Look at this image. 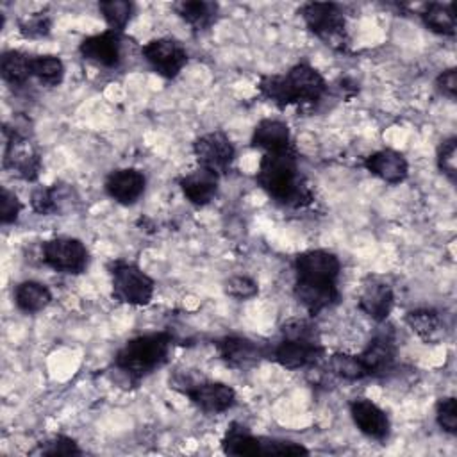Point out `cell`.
Wrapping results in <instances>:
<instances>
[{"instance_id": "1", "label": "cell", "mask_w": 457, "mask_h": 457, "mask_svg": "<svg viewBox=\"0 0 457 457\" xmlns=\"http://www.w3.org/2000/svg\"><path fill=\"white\" fill-rule=\"evenodd\" d=\"M255 180L270 198L282 205L302 207L311 202V189L300 173L293 146L282 152H266L259 161Z\"/></svg>"}, {"instance_id": "2", "label": "cell", "mask_w": 457, "mask_h": 457, "mask_svg": "<svg viewBox=\"0 0 457 457\" xmlns=\"http://www.w3.org/2000/svg\"><path fill=\"white\" fill-rule=\"evenodd\" d=\"M257 89L266 100L284 109L293 104L314 105L325 95L327 82L316 68L298 62L282 75H262Z\"/></svg>"}, {"instance_id": "3", "label": "cell", "mask_w": 457, "mask_h": 457, "mask_svg": "<svg viewBox=\"0 0 457 457\" xmlns=\"http://www.w3.org/2000/svg\"><path fill=\"white\" fill-rule=\"evenodd\" d=\"M173 336L170 332H152L127 341L114 355V366L123 371L129 380L139 382L152 371L166 364Z\"/></svg>"}, {"instance_id": "4", "label": "cell", "mask_w": 457, "mask_h": 457, "mask_svg": "<svg viewBox=\"0 0 457 457\" xmlns=\"http://www.w3.org/2000/svg\"><path fill=\"white\" fill-rule=\"evenodd\" d=\"M307 29L318 36L327 46L343 50L346 45V21L345 12L332 2H309L300 7Z\"/></svg>"}, {"instance_id": "5", "label": "cell", "mask_w": 457, "mask_h": 457, "mask_svg": "<svg viewBox=\"0 0 457 457\" xmlns=\"http://www.w3.org/2000/svg\"><path fill=\"white\" fill-rule=\"evenodd\" d=\"M112 296L129 305H146L155 289V282L137 264L116 259L109 264Z\"/></svg>"}, {"instance_id": "6", "label": "cell", "mask_w": 457, "mask_h": 457, "mask_svg": "<svg viewBox=\"0 0 457 457\" xmlns=\"http://www.w3.org/2000/svg\"><path fill=\"white\" fill-rule=\"evenodd\" d=\"M4 170L14 173L21 180H36L41 171V155L30 145L29 134L18 125H4Z\"/></svg>"}, {"instance_id": "7", "label": "cell", "mask_w": 457, "mask_h": 457, "mask_svg": "<svg viewBox=\"0 0 457 457\" xmlns=\"http://www.w3.org/2000/svg\"><path fill=\"white\" fill-rule=\"evenodd\" d=\"M41 259L48 268L59 273L79 275L87 268L89 253L80 239L59 236L41 245Z\"/></svg>"}, {"instance_id": "8", "label": "cell", "mask_w": 457, "mask_h": 457, "mask_svg": "<svg viewBox=\"0 0 457 457\" xmlns=\"http://www.w3.org/2000/svg\"><path fill=\"white\" fill-rule=\"evenodd\" d=\"M296 282L309 284H337L341 262L328 250H305L295 257Z\"/></svg>"}, {"instance_id": "9", "label": "cell", "mask_w": 457, "mask_h": 457, "mask_svg": "<svg viewBox=\"0 0 457 457\" xmlns=\"http://www.w3.org/2000/svg\"><path fill=\"white\" fill-rule=\"evenodd\" d=\"M193 154L198 166L221 175L230 170L236 157V148L225 132L214 130L195 139Z\"/></svg>"}, {"instance_id": "10", "label": "cell", "mask_w": 457, "mask_h": 457, "mask_svg": "<svg viewBox=\"0 0 457 457\" xmlns=\"http://www.w3.org/2000/svg\"><path fill=\"white\" fill-rule=\"evenodd\" d=\"M143 57L164 79H175L187 64V52L173 37H157L141 48Z\"/></svg>"}, {"instance_id": "11", "label": "cell", "mask_w": 457, "mask_h": 457, "mask_svg": "<svg viewBox=\"0 0 457 457\" xmlns=\"http://www.w3.org/2000/svg\"><path fill=\"white\" fill-rule=\"evenodd\" d=\"M325 353L318 337H282L271 350V357L286 370L314 366Z\"/></svg>"}, {"instance_id": "12", "label": "cell", "mask_w": 457, "mask_h": 457, "mask_svg": "<svg viewBox=\"0 0 457 457\" xmlns=\"http://www.w3.org/2000/svg\"><path fill=\"white\" fill-rule=\"evenodd\" d=\"M79 52L86 61L104 68H116L121 62L123 34L109 29L105 32L87 36L80 41Z\"/></svg>"}, {"instance_id": "13", "label": "cell", "mask_w": 457, "mask_h": 457, "mask_svg": "<svg viewBox=\"0 0 457 457\" xmlns=\"http://www.w3.org/2000/svg\"><path fill=\"white\" fill-rule=\"evenodd\" d=\"M184 396H187L200 411L207 414L225 412L236 403V391L230 386L207 380L205 377L187 389Z\"/></svg>"}, {"instance_id": "14", "label": "cell", "mask_w": 457, "mask_h": 457, "mask_svg": "<svg viewBox=\"0 0 457 457\" xmlns=\"http://www.w3.org/2000/svg\"><path fill=\"white\" fill-rule=\"evenodd\" d=\"M359 309L375 321H384L395 305L393 287L380 277H368L359 291Z\"/></svg>"}, {"instance_id": "15", "label": "cell", "mask_w": 457, "mask_h": 457, "mask_svg": "<svg viewBox=\"0 0 457 457\" xmlns=\"http://www.w3.org/2000/svg\"><path fill=\"white\" fill-rule=\"evenodd\" d=\"M214 348L221 361L237 370L250 368L266 355L264 348L257 341L243 336H225L216 339Z\"/></svg>"}, {"instance_id": "16", "label": "cell", "mask_w": 457, "mask_h": 457, "mask_svg": "<svg viewBox=\"0 0 457 457\" xmlns=\"http://www.w3.org/2000/svg\"><path fill=\"white\" fill-rule=\"evenodd\" d=\"M350 416L355 427L368 437L384 441L389 436L391 423L387 414L368 398H353L350 402Z\"/></svg>"}, {"instance_id": "17", "label": "cell", "mask_w": 457, "mask_h": 457, "mask_svg": "<svg viewBox=\"0 0 457 457\" xmlns=\"http://www.w3.org/2000/svg\"><path fill=\"white\" fill-rule=\"evenodd\" d=\"M145 173L136 168L112 170L105 179V193L123 205H132L145 193Z\"/></svg>"}, {"instance_id": "18", "label": "cell", "mask_w": 457, "mask_h": 457, "mask_svg": "<svg viewBox=\"0 0 457 457\" xmlns=\"http://www.w3.org/2000/svg\"><path fill=\"white\" fill-rule=\"evenodd\" d=\"M357 355L364 364L368 377H375L389 371L396 359V341L393 332L377 334L375 337H371L368 346Z\"/></svg>"}, {"instance_id": "19", "label": "cell", "mask_w": 457, "mask_h": 457, "mask_svg": "<svg viewBox=\"0 0 457 457\" xmlns=\"http://www.w3.org/2000/svg\"><path fill=\"white\" fill-rule=\"evenodd\" d=\"M218 184H220V175L204 166H196L195 170L179 177L180 191L191 204L198 207L207 205L209 202L214 200L218 193Z\"/></svg>"}, {"instance_id": "20", "label": "cell", "mask_w": 457, "mask_h": 457, "mask_svg": "<svg viewBox=\"0 0 457 457\" xmlns=\"http://www.w3.org/2000/svg\"><path fill=\"white\" fill-rule=\"evenodd\" d=\"M362 164L371 175L378 177L387 184H400L409 175L407 159L403 157V154L391 148H384L370 154Z\"/></svg>"}, {"instance_id": "21", "label": "cell", "mask_w": 457, "mask_h": 457, "mask_svg": "<svg viewBox=\"0 0 457 457\" xmlns=\"http://www.w3.org/2000/svg\"><path fill=\"white\" fill-rule=\"evenodd\" d=\"M293 293L296 302L312 316L339 302L337 284H309L295 280Z\"/></svg>"}, {"instance_id": "22", "label": "cell", "mask_w": 457, "mask_h": 457, "mask_svg": "<svg viewBox=\"0 0 457 457\" xmlns=\"http://www.w3.org/2000/svg\"><path fill=\"white\" fill-rule=\"evenodd\" d=\"M252 146L266 152H282L293 146L287 123L282 120H261L252 132Z\"/></svg>"}, {"instance_id": "23", "label": "cell", "mask_w": 457, "mask_h": 457, "mask_svg": "<svg viewBox=\"0 0 457 457\" xmlns=\"http://www.w3.org/2000/svg\"><path fill=\"white\" fill-rule=\"evenodd\" d=\"M221 450L227 455H262V436H253L245 425L234 421L221 439Z\"/></svg>"}, {"instance_id": "24", "label": "cell", "mask_w": 457, "mask_h": 457, "mask_svg": "<svg viewBox=\"0 0 457 457\" xmlns=\"http://www.w3.org/2000/svg\"><path fill=\"white\" fill-rule=\"evenodd\" d=\"M173 9L195 30H205L216 21L220 5L216 2H205V0H191V2L184 0V2L173 4Z\"/></svg>"}, {"instance_id": "25", "label": "cell", "mask_w": 457, "mask_h": 457, "mask_svg": "<svg viewBox=\"0 0 457 457\" xmlns=\"http://www.w3.org/2000/svg\"><path fill=\"white\" fill-rule=\"evenodd\" d=\"M425 27L439 36H453L457 29L455 7L452 2H430L420 12Z\"/></svg>"}, {"instance_id": "26", "label": "cell", "mask_w": 457, "mask_h": 457, "mask_svg": "<svg viewBox=\"0 0 457 457\" xmlns=\"http://www.w3.org/2000/svg\"><path fill=\"white\" fill-rule=\"evenodd\" d=\"M52 302L50 289L37 280H23L14 289V303L23 312H39Z\"/></svg>"}, {"instance_id": "27", "label": "cell", "mask_w": 457, "mask_h": 457, "mask_svg": "<svg viewBox=\"0 0 457 457\" xmlns=\"http://www.w3.org/2000/svg\"><path fill=\"white\" fill-rule=\"evenodd\" d=\"M411 330L425 343H436L443 336V320L436 309H414L405 316Z\"/></svg>"}, {"instance_id": "28", "label": "cell", "mask_w": 457, "mask_h": 457, "mask_svg": "<svg viewBox=\"0 0 457 457\" xmlns=\"http://www.w3.org/2000/svg\"><path fill=\"white\" fill-rule=\"evenodd\" d=\"M32 55H27L20 50H5L0 57V73L2 79L16 87H21L32 77L30 70Z\"/></svg>"}, {"instance_id": "29", "label": "cell", "mask_w": 457, "mask_h": 457, "mask_svg": "<svg viewBox=\"0 0 457 457\" xmlns=\"http://www.w3.org/2000/svg\"><path fill=\"white\" fill-rule=\"evenodd\" d=\"M70 187L61 182L50 187H37L30 195V205L37 214L50 216L62 211L64 198H70Z\"/></svg>"}, {"instance_id": "30", "label": "cell", "mask_w": 457, "mask_h": 457, "mask_svg": "<svg viewBox=\"0 0 457 457\" xmlns=\"http://www.w3.org/2000/svg\"><path fill=\"white\" fill-rule=\"evenodd\" d=\"M30 70L32 77L48 87L59 86L64 77V64L57 55H32Z\"/></svg>"}, {"instance_id": "31", "label": "cell", "mask_w": 457, "mask_h": 457, "mask_svg": "<svg viewBox=\"0 0 457 457\" xmlns=\"http://www.w3.org/2000/svg\"><path fill=\"white\" fill-rule=\"evenodd\" d=\"M328 368L334 375H337L345 380H361V378L368 377V371L357 353L336 352L328 359Z\"/></svg>"}, {"instance_id": "32", "label": "cell", "mask_w": 457, "mask_h": 457, "mask_svg": "<svg viewBox=\"0 0 457 457\" xmlns=\"http://www.w3.org/2000/svg\"><path fill=\"white\" fill-rule=\"evenodd\" d=\"M98 11L102 12L111 30L123 32V29L132 18L134 4L127 0H104V2H98Z\"/></svg>"}, {"instance_id": "33", "label": "cell", "mask_w": 457, "mask_h": 457, "mask_svg": "<svg viewBox=\"0 0 457 457\" xmlns=\"http://www.w3.org/2000/svg\"><path fill=\"white\" fill-rule=\"evenodd\" d=\"M437 168L439 171L448 177L450 182H455L457 177V139L455 136H450L441 141L437 146Z\"/></svg>"}, {"instance_id": "34", "label": "cell", "mask_w": 457, "mask_h": 457, "mask_svg": "<svg viewBox=\"0 0 457 457\" xmlns=\"http://www.w3.org/2000/svg\"><path fill=\"white\" fill-rule=\"evenodd\" d=\"M36 453H41V455H79V453H82V450L79 448L75 439H71L68 436H62V434H57V436H52V437L41 441L36 448Z\"/></svg>"}, {"instance_id": "35", "label": "cell", "mask_w": 457, "mask_h": 457, "mask_svg": "<svg viewBox=\"0 0 457 457\" xmlns=\"http://www.w3.org/2000/svg\"><path fill=\"white\" fill-rule=\"evenodd\" d=\"M21 36L25 37H45L50 34L52 18L45 12H34L20 20L18 23Z\"/></svg>"}, {"instance_id": "36", "label": "cell", "mask_w": 457, "mask_h": 457, "mask_svg": "<svg viewBox=\"0 0 457 457\" xmlns=\"http://www.w3.org/2000/svg\"><path fill=\"white\" fill-rule=\"evenodd\" d=\"M436 420L445 432L448 434L457 432V402L453 396H443L437 400Z\"/></svg>"}, {"instance_id": "37", "label": "cell", "mask_w": 457, "mask_h": 457, "mask_svg": "<svg viewBox=\"0 0 457 457\" xmlns=\"http://www.w3.org/2000/svg\"><path fill=\"white\" fill-rule=\"evenodd\" d=\"M225 293L237 300H248L259 293V286L253 278L246 275H236L225 280Z\"/></svg>"}, {"instance_id": "38", "label": "cell", "mask_w": 457, "mask_h": 457, "mask_svg": "<svg viewBox=\"0 0 457 457\" xmlns=\"http://www.w3.org/2000/svg\"><path fill=\"white\" fill-rule=\"evenodd\" d=\"M21 202L18 200L16 193L2 187V196H0V223L2 225H9L14 223L18 220V214L21 211Z\"/></svg>"}, {"instance_id": "39", "label": "cell", "mask_w": 457, "mask_h": 457, "mask_svg": "<svg viewBox=\"0 0 457 457\" xmlns=\"http://www.w3.org/2000/svg\"><path fill=\"white\" fill-rule=\"evenodd\" d=\"M436 86H437V89L445 96L453 100L455 95H457V70L455 68H448V70L441 71L437 75V79H436Z\"/></svg>"}]
</instances>
